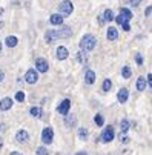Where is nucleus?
Masks as SVG:
<instances>
[{
  "label": "nucleus",
  "instance_id": "f257e3e1",
  "mask_svg": "<svg viewBox=\"0 0 152 155\" xmlns=\"http://www.w3.org/2000/svg\"><path fill=\"white\" fill-rule=\"evenodd\" d=\"M95 37L94 35H91V34H86L83 39H81V42H80V48L83 51H86V52H91L92 49L95 48Z\"/></svg>",
  "mask_w": 152,
  "mask_h": 155
},
{
  "label": "nucleus",
  "instance_id": "f03ea898",
  "mask_svg": "<svg viewBox=\"0 0 152 155\" xmlns=\"http://www.w3.org/2000/svg\"><path fill=\"white\" fill-rule=\"evenodd\" d=\"M58 11H60L62 15H69V14H72V11H74L72 3L69 2V0H63V2L58 5Z\"/></svg>",
  "mask_w": 152,
  "mask_h": 155
},
{
  "label": "nucleus",
  "instance_id": "7ed1b4c3",
  "mask_svg": "<svg viewBox=\"0 0 152 155\" xmlns=\"http://www.w3.org/2000/svg\"><path fill=\"white\" fill-rule=\"evenodd\" d=\"M114 137H115V134H114L112 126H106L105 129H103V134H101V141L111 143V141L114 140Z\"/></svg>",
  "mask_w": 152,
  "mask_h": 155
},
{
  "label": "nucleus",
  "instance_id": "20e7f679",
  "mask_svg": "<svg viewBox=\"0 0 152 155\" xmlns=\"http://www.w3.org/2000/svg\"><path fill=\"white\" fill-rule=\"evenodd\" d=\"M54 140V131L51 127H45V129L42 131V141L45 144H51Z\"/></svg>",
  "mask_w": 152,
  "mask_h": 155
},
{
  "label": "nucleus",
  "instance_id": "39448f33",
  "mask_svg": "<svg viewBox=\"0 0 152 155\" xmlns=\"http://www.w3.org/2000/svg\"><path fill=\"white\" fill-rule=\"evenodd\" d=\"M25 80H26V83L34 84V83H37V80H39V74H37L35 69H29V71H26V74H25Z\"/></svg>",
  "mask_w": 152,
  "mask_h": 155
},
{
  "label": "nucleus",
  "instance_id": "423d86ee",
  "mask_svg": "<svg viewBox=\"0 0 152 155\" xmlns=\"http://www.w3.org/2000/svg\"><path fill=\"white\" fill-rule=\"evenodd\" d=\"M35 69L42 74L48 72V69H49V65H48V62L45 60V58H37L35 60Z\"/></svg>",
  "mask_w": 152,
  "mask_h": 155
},
{
  "label": "nucleus",
  "instance_id": "0eeeda50",
  "mask_svg": "<svg viewBox=\"0 0 152 155\" xmlns=\"http://www.w3.org/2000/svg\"><path fill=\"white\" fill-rule=\"evenodd\" d=\"M69 109H71V101H69L68 98L63 100L62 103H60V106L57 108L58 114H62V115H68V114H69Z\"/></svg>",
  "mask_w": 152,
  "mask_h": 155
},
{
  "label": "nucleus",
  "instance_id": "6e6552de",
  "mask_svg": "<svg viewBox=\"0 0 152 155\" xmlns=\"http://www.w3.org/2000/svg\"><path fill=\"white\" fill-rule=\"evenodd\" d=\"M57 34H58V39H66V37H71L72 35V31L69 26H62L60 29H57Z\"/></svg>",
  "mask_w": 152,
  "mask_h": 155
},
{
  "label": "nucleus",
  "instance_id": "1a4fd4ad",
  "mask_svg": "<svg viewBox=\"0 0 152 155\" xmlns=\"http://www.w3.org/2000/svg\"><path fill=\"white\" fill-rule=\"evenodd\" d=\"M15 140L20 141V143H25V141H28L29 140V134L26 132L25 129H20L17 134H15Z\"/></svg>",
  "mask_w": 152,
  "mask_h": 155
},
{
  "label": "nucleus",
  "instance_id": "9d476101",
  "mask_svg": "<svg viewBox=\"0 0 152 155\" xmlns=\"http://www.w3.org/2000/svg\"><path fill=\"white\" fill-rule=\"evenodd\" d=\"M69 55V52L66 49V46H58L57 48V58L58 60H66Z\"/></svg>",
  "mask_w": 152,
  "mask_h": 155
},
{
  "label": "nucleus",
  "instance_id": "9b49d317",
  "mask_svg": "<svg viewBox=\"0 0 152 155\" xmlns=\"http://www.w3.org/2000/svg\"><path fill=\"white\" fill-rule=\"evenodd\" d=\"M56 39H58V34H57V29H49L45 35V40L48 42V43H52Z\"/></svg>",
  "mask_w": 152,
  "mask_h": 155
},
{
  "label": "nucleus",
  "instance_id": "f8f14e48",
  "mask_svg": "<svg viewBox=\"0 0 152 155\" xmlns=\"http://www.w3.org/2000/svg\"><path fill=\"white\" fill-rule=\"evenodd\" d=\"M117 97H118V101H120V103H126V101H128V98H129V91L128 89H120V91H118V95H117Z\"/></svg>",
  "mask_w": 152,
  "mask_h": 155
},
{
  "label": "nucleus",
  "instance_id": "ddd939ff",
  "mask_svg": "<svg viewBox=\"0 0 152 155\" xmlns=\"http://www.w3.org/2000/svg\"><path fill=\"white\" fill-rule=\"evenodd\" d=\"M11 106H12V100H11L9 97L3 98L2 101H0V111H8V109H11Z\"/></svg>",
  "mask_w": 152,
  "mask_h": 155
},
{
  "label": "nucleus",
  "instance_id": "4468645a",
  "mask_svg": "<svg viewBox=\"0 0 152 155\" xmlns=\"http://www.w3.org/2000/svg\"><path fill=\"white\" fill-rule=\"evenodd\" d=\"M85 82L88 84H94L95 83V72L88 69V71H86V75H85Z\"/></svg>",
  "mask_w": 152,
  "mask_h": 155
},
{
  "label": "nucleus",
  "instance_id": "2eb2a0df",
  "mask_svg": "<svg viewBox=\"0 0 152 155\" xmlns=\"http://www.w3.org/2000/svg\"><path fill=\"white\" fill-rule=\"evenodd\" d=\"M49 22H51L52 25H62V23H63L62 14H52V15H51V19H49Z\"/></svg>",
  "mask_w": 152,
  "mask_h": 155
},
{
  "label": "nucleus",
  "instance_id": "dca6fc26",
  "mask_svg": "<svg viewBox=\"0 0 152 155\" xmlns=\"http://www.w3.org/2000/svg\"><path fill=\"white\" fill-rule=\"evenodd\" d=\"M65 123H66L68 127H72V126L75 125V115H72V114L65 115Z\"/></svg>",
  "mask_w": 152,
  "mask_h": 155
},
{
  "label": "nucleus",
  "instance_id": "f3484780",
  "mask_svg": "<svg viewBox=\"0 0 152 155\" xmlns=\"http://www.w3.org/2000/svg\"><path fill=\"white\" fill-rule=\"evenodd\" d=\"M17 37H14V35H9V37H6V40H5V43H6V46H9V48H14V46H17Z\"/></svg>",
  "mask_w": 152,
  "mask_h": 155
},
{
  "label": "nucleus",
  "instance_id": "a211bd4d",
  "mask_svg": "<svg viewBox=\"0 0 152 155\" xmlns=\"http://www.w3.org/2000/svg\"><path fill=\"white\" fill-rule=\"evenodd\" d=\"M85 52L86 51H83V49H81V51H78V54H77V60L81 63V65H86V63H88V57H86V54H85Z\"/></svg>",
  "mask_w": 152,
  "mask_h": 155
},
{
  "label": "nucleus",
  "instance_id": "6ab92c4d",
  "mask_svg": "<svg viewBox=\"0 0 152 155\" xmlns=\"http://www.w3.org/2000/svg\"><path fill=\"white\" fill-rule=\"evenodd\" d=\"M146 84H148V82H146V78L144 77H138V80H137V89L138 91H144V88H146Z\"/></svg>",
  "mask_w": 152,
  "mask_h": 155
},
{
  "label": "nucleus",
  "instance_id": "aec40b11",
  "mask_svg": "<svg viewBox=\"0 0 152 155\" xmlns=\"http://www.w3.org/2000/svg\"><path fill=\"white\" fill-rule=\"evenodd\" d=\"M88 129H86V127H78V138L80 140H83V141H86L88 140Z\"/></svg>",
  "mask_w": 152,
  "mask_h": 155
},
{
  "label": "nucleus",
  "instance_id": "412c9836",
  "mask_svg": "<svg viewBox=\"0 0 152 155\" xmlns=\"http://www.w3.org/2000/svg\"><path fill=\"white\" fill-rule=\"evenodd\" d=\"M117 37H118V33H117L115 28H108V39L109 40H117Z\"/></svg>",
  "mask_w": 152,
  "mask_h": 155
},
{
  "label": "nucleus",
  "instance_id": "4be33fe9",
  "mask_svg": "<svg viewBox=\"0 0 152 155\" xmlns=\"http://www.w3.org/2000/svg\"><path fill=\"white\" fill-rule=\"evenodd\" d=\"M121 75H123V78H129L132 75V69L129 68V66H123V69H121Z\"/></svg>",
  "mask_w": 152,
  "mask_h": 155
},
{
  "label": "nucleus",
  "instance_id": "5701e85b",
  "mask_svg": "<svg viewBox=\"0 0 152 155\" xmlns=\"http://www.w3.org/2000/svg\"><path fill=\"white\" fill-rule=\"evenodd\" d=\"M129 126H131V123L128 121V118H123L121 123H120V129H121V132H126V131L129 129Z\"/></svg>",
  "mask_w": 152,
  "mask_h": 155
},
{
  "label": "nucleus",
  "instance_id": "b1692460",
  "mask_svg": "<svg viewBox=\"0 0 152 155\" xmlns=\"http://www.w3.org/2000/svg\"><path fill=\"white\" fill-rule=\"evenodd\" d=\"M120 14H123L124 17H126V20H128V22L132 19V12L129 11V9H126V8H120Z\"/></svg>",
  "mask_w": 152,
  "mask_h": 155
},
{
  "label": "nucleus",
  "instance_id": "393cba45",
  "mask_svg": "<svg viewBox=\"0 0 152 155\" xmlns=\"http://www.w3.org/2000/svg\"><path fill=\"white\" fill-rule=\"evenodd\" d=\"M29 114H31L32 117H35V118H37V117H40V115H42V109H40V108H35V106H34V108H31V109H29Z\"/></svg>",
  "mask_w": 152,
  "mask_h": 155
},
{
  "label": "nucleus",
  "instance_id": "a878e982",
  "mask_svg": "<svg viewBox=\"0 0 152 155\" xmlns=\"http://www.w3.org/2000/svg\"><path fill=\"white\" fill-rule=\"evenodd\" d=\"M103 17H105L106 22H112V20H114V14H112L111 9H106L105 14H103Z\"/></svg>",
  "mask_w": 152,
  "mask_h": 155
},
{
  "label": "nucleus",
  "instance_id": "bb28decb",
  "mask_svg": "<svg viewBox=\"0 0 152 155\" xmlns=\"http://www.w3.org/2000/svg\"><path fill=\"white\" fill-rule=\"evenodd\" d=\"M111 88H112V82H111L109 78H106L105 82H103V84H101V89L103 91H109Z\"/></svg>",
  "mask_w": 152,
  "mask_h": 155
},
{
  "label": "nucleus",
  "instance_id": "cd10ccee",
  "mask_svg": "<svg viewBox=\"0 0 152 155\" xmlns=\"http://www.w3.org/2000/svg\"><path fill=\"white\" fill-rule=\"evenodd\" d=\"M94 120H95V125H97V126H103V123H105V118H103V115H100V114L95 115Z\"/></svg>",
  "mask_w": 152,
  "mask_h": 155
},
{
  "label": "nucleus",
  "instance_id": "c85d7f7f",
  "mask_svg": "<svg viewBox=\"0 0 152 155\" xmlns=\"http://www.w3.org/2000/svg\"><path fill=\"white\" fill-rule=\"evenodd\" d=\"M115 22H117L118 25H123V23H126L128 20H126V17H124L123 14H120V15H118V17H115Z\"/></svg>",
  "mask_w": 152,
  "mask_h": 155
},
{
  "label": "nucleus",
  "instance_id": "c756f323",
  "mask_svg": "<svg viewBox=\"0 0 152 155\" xmlns=\"http://www.w3.org/2000/svg\"><path fill=\"white\" fill-rule=\"evenodd\" d=\"M37 155H48V151H46V147H37V152H35Z\"/></svg>",
  "mask_w": 152,
  "mask_h": 155
},
{
  "label": "nucleus",
  "instance_id": "7c9ffc66",
  "mask_svg": "<svg viewBox=\"0 0 152 155\" xmlns=\"http://www.w3.org/2000/svg\"><path fill=\"white\" fill-rule=\"evenodd\" d=\"M15 100H17V101H23L25 100V94L22 92V91H19V92L15 94Z\"/></svg>",
  "mask_w": 152,
  "mask_h": 155
},
{
  "label": "nucleus",
  "instance_id": "2f4dec72",
  "mask_svg": "<svg viewBox=\"0 0 152 155\" xmlns=\"http://www.w3.org/2000/svg\"><path fill=\"white\" fill-rule=\"evenodd\" d=\"M135 62H137V65H143V55L137 54V55H135Z\"/></svg>",
  "mask_w": 152,
  "mask_h": 155
},
{
  "label": "nucleus",
  "instance_id": "473e14b6",
  "mask_svg": "<svg viewBox=\"0 0 152 155\" xmlns=\"http://www.w3.org/2000/svg\"><path fill=\"white\" fill-rule=\"evenodd\" d=\"M121 26H123V29H124V31H126V33H128V31H129V29H131V25H129V22H126V23H123Z\"/></svg>",
  "mask_w": 152,
  "mask_h": 155
},
{
  "label": "nucleus",
  "instance_id": "72a5a7b5",
  "mask_svg": "<svg viewBox=\"0 0 152 155\" xmlns=\"http://www.w3.org/2000/svg\"><path fill=\"white\" fill-rule=\"evenodd\" d=\"M146 80H148V84H149V88L152 89V74H149V75L146 77Z\"/></svg>",
  "mask_w": 152,
  "mask_h": 155
},
{
  "label": "nucleus",
  "instance_id": "f704fd0d",
  "mask_svg": "<svg viewBox=\"0 0 152 155\" xmlns=\"http://www.w3.org/2000/svg\"><path fill=\"white\" fill-rule=\"evenodd\" d=\"M140 2H142V0H131V3L134 5V6H138V5H140Z\"/></svg>",
  "mask_w": 152,
  "mask_h": 155
},
{
  "label": "nucleus",
  "instance_id": "c9c22d12",
  "mask_svg": "<svg viewBox=\"0 0 152 155\" xmlns=\"http://www.w3.org/2000/svg\"><path fill=\"white\" fill-rule=\"evenodd\" d=\"M3 78H5V74H3V71H2V69H0V82H2Z\"/></svg>",
  "mask_w": 152,
  "mask_h": 155
},
{
  "label": "nucleus",
  "instance_id": "e433bc0d",
  "mask_svg": "<svg viewBox=\"0 0 152 155\" xmlns=\"http://www.w3.org/2000/svg\"><path fill=\"white\" fill-rule=\"evenodd\" d=\"M151 12H152V6H149L148 9H146V15H149Z\"/></svg>",
  "mask_w": 152,
  "mask_h": 155
},
{
  "label": "nucleus",
  "instance_id": "4c0bfd02",
  "mask_svg": "<svg viewBox=\"0 0 152 155\" xmlns=\"http://www.w3.org/2000/svg\"><path fill=\"white\" fill-rule=\"evenodd\" d=\"M99 22H100V23H105V22H106V20H105V17H103V15H100V19H99Z\"/></svg>",
  "mask_w": 152,
  "mask_h": 155
},
{
  "label": "nucleus",
  "instance_id": "58836bf2",
  "mask_svg": "<svg viewBox=\"0 0 152 155\" xmlns=\"http://www.w3.org/2000/svg\"><path fill=\"white\" fill-rule=\"evenodd\" d=\"M75 155H89V154H86V152H77Z\"/></svg>",
  "mask_w": 152,
  "mask_h": 155
},
{
  "label": "nucleus",
  "instance_id": "ea45409f",
  "mask_svg": "<svg viewBox=\"0 0 152 155\" xmlns=\"http://www.w3.org/2000/svg\"><path fill=\"white\" fill-rule=\"evenodd\" d=\"M9 155H22V154H20V152H11Z\"/></svg>",
  "mask_w": 152,
  "mask_h": 155
},
{
  "label": "nucleus",
  "instance_id": "a19ab883",
  "mask_svg": "<svg viewBox=\"0 0 152 155\" xmlns=\"http://www.w3.org/2000/svg\"><path fill=\"white\" fill-rule=\"evenodd\" d=\"M3 127H5L3 125H0V132H2V131H3Z\"/></svg>",
  "mask_w": 152,
  "mask_h": 155
},
{
  "label": "nucleus",
  "instance_id": "79ce46f5",
  "mask_svg": "<svg viewBox=\"0 0 152 155\" xmlns=\"http://www.w3.org/2000/svg\"><path fill=\"white\" fill-rule=\"evenodd\" d=\"M2 146H3V141H2V140H0V149H2Z\"/></svg>",
  "mask_w": 152,
  "mask_h": 155
},
{
  "label": "nucleus",
  "instance_id": "37998d69",
  "mask_svg": "<svg viewBox=\"0 0 152 155\" xmlns=\"http://www.w3.org/2000/svg\"><path fill=\"white\" fill-rule=\"evenodd\" d=\"M0 51H2V42H0Z\"/></svg>",
  "mask_w": 152,
  "mask_h": 155
},
{
  "label": "nucleus",
  "instance_id": "c03bdc74",
  "mask_svg": "<svg viewBox=\"0 0 152 155\" xmlns=\"http://www.w3.org/2000/svg\"><path fill=\"white\" fill-rule=\"evenodd\" d=\"M2 12H3V9H2V8H0V14H2Z\"/></svg>",
  "mask_w": 152,
  "mask_h": 155
}]
</instances>
